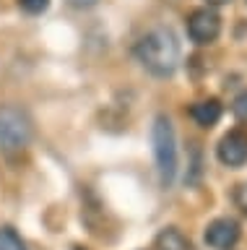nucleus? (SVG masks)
Wrapping results in <instances>:
<instances>
[{
    "instance_id": "1",
    "label": "nucleus",
    "mask_w": 247,
    "mask_h": 250,
    "mask_svg": "<svg viewBox=\"0 0 247 250\" xmlns=\"http://www.w3.org/2000/svg\"><path fill=\"white\" fill-rule=\"evenodd\" d=\"M138 62L153 76H172L180 65V44L169 29H153L135 44Z\"/></svg>"
},
{
    "instance_id": "2",
    "label": "nucleus",
    "mask_w": 247,
    "mask_h": 250,
    "mask_svg": "<svg viewBox=\"0 0 247 250\" xmlns=\"http://www.w3.org/2000/svg\"><path fill=\"white\" fill-rule=\"evenodd\" d=\"M151 141H153V156H156L161 185L169 188L174 175H177V141H174V128H172V123H169V117L159 115L156 120H153Z\"/></svg>"
},
{
    "instance_id": "3",
    "label": "nucleus",
    "mask_w": 247,
    "mask_h": 250,
    "mask_svg": "<svg viewBox=\"0 0 247 250\" xmlns=\"http://www.w3.org/2000/svg\"><path fill=\"white\" fill-rule=\"evenodd\" d=\"M32 133H34L32 120L21 107L13 104L0 107V146H3V151L8 154L24 151L32 144Z\"/></svg>"
},
{
    "instance_id": "4",
    "label": "nucleus",
    "mask_w": 247,
    "mask_h": 250,
    "mask_svg": "<svg viewBox=\"0 0 247 250\" xmlns=\"http://www.w3.org/2000/svg\"><path fill=\"white\" fill-rule=\"evenodd\" d=\"M221 31V19L211 8H198L188 16V34L195 44H211Z\"/></svg>"
},
{
    "instance_id": "5",
    "label": "nucleus",
    "mask_w": 247,
    "mask_h": 250,
    "mask_svg": "<svg viewBox=\"0 0 247 250\" xmlns=\"http://www.w3.org/2000/svg\"><path fill=\"white\" fill-rule=\"evenodd\" d=\"M216 154H219L221 164H227V167H242L247 162V133L239 130V128L229 130L227 136L219 141Z\"/></svg>"
},
{
    "instance_id": "6",
    "label": "nucleus",
    "mask_w": 247,
    "mask_h": 250,
    "mask_svg": "<svg viewBox=\"0 0 247 250\" xmlns=\"http://www.w3.org/2000/svg\"><path fill=\"white\" fill-rule=\"evenodd\" d=\"M239 240V224L234 219H216L206 227V245L213 250H231Z\"/></svg>"
},
{
    "instance_id": "7",
    "label": "nucleus",
    "mask_w": 247,
    "mask_h": 250,
    "mask_svg": "<svg viewBox=\"0 0 247 250\" xmlns=\"http://www.w3.org/2000/svg\"><path fill=\"white\" fill-rule=\"evenodd\" d=\"M221 102L219 99H203V102H195V104L190 107V117L195 120L200 128H213L216 123L221 120Z\"/></svg>"
},
{
    "instance_id": "8",
    "label": "nucleus",
    "mask_w": 247,
    "mask_h": 250,
    "mask_svg": "<svg viewBox=\"0 0 247 250\" xmlns=\"http://www.w3.org/2000/svg\"><path fill=\"white\" fill-rule=\"evenodd\" d=\"M156 250H190V240L177 227H167L156 234Z\"/></svg>"
},
{
    "instance_id": "9",
    "label": "nucleus",
    "mask_w": 247,
    "mask_h": 250,
    "mask_svg": "<svg viewBox=\"0 0 247 250\" xmlns=\"http://www.w3.org/2000/svg\"><path fill=\"white\" fill-rule=\"evenodd\" d=\"M0 250H26V245H24V240L19 237L16 229L3 227V229H0Z\"/></svg>"
},
{
    "instance_id": "10",
    "label": "nucleus",
    "mask_w": 247,
    "mask_h": 250,
    "mask_svg": "<svg viewBox=\"0 0 247 250\" xmlns=\"http://www.w3.org/2000/svg\"><path fill=\"white\" fill-rule=\"evenodd\" d=\"M19 5L24 8L26 13H42V11H47V5H50V0H19Z\"/></svg>"
},
{
    "instance_id": "11",
    "label": "nucleus",
    "mask_w": 247,
    "mask_h": 250,
    "mask_svg": "<svg viewBox=\"0 0 247 250\" xmlns=\"http://www.w3.org/2000/svg\"><path fill=\"white\" fill-rule=\"evenodd\" d=\"M231 109H234L237 120L247 123V91H242V94H239V97L234 99V104H231Z\"/></svg>"
},
{
    "instance_id": "12",
    "label": "nucleus",
    "mask_w": 247,
    "mask_h": 250,
    "mask_svg": "<svg viewBox=\"0 0 247 250\" xmlns=\"http://www.w3.org/2000/svg\"><path fill=\"white\" fill-rule=\"evenodd\" d=\"M234 203L247 214V183L237 185V190H234Z\"/></svg>"
},
{
    "instance_id": "13",
    "label": "nucleus",
    "mask_w": 247,
    "mask_h": 250,
    "mask_svg": "<svg viewBox=\"0 0 247 250\" xmlns=\"http://www.w3.org/2000/svg\"><path fill=\"white\" fill-rule=\"evenodd\" d=\"M68 3H71L73 8H91L96 0H68Z\"/></svg>"
},
{
    "instance_id": "14",
    "label": "nucleus",
    "mask_w": 247,
    "mask_h": 250,
    "mask_svg": "<svg viewBox=\"0 0 247 250\" xmlns=\"http://www.w3.org/2000/svg\"><path fill=\"white\" fill-rule=\"evenodd\" d=\"M211 5H224V3H229V0H208Z\"/></svg>"
},
{
    "instance_id": "15",
    "label": "nucleus",
    "mask_w": 247,
    "mask_h": 250,
    "mask_svg": "<svg viewBox=\"0 0 247 250\" xmlns=\"http://www.w3.org/2000/svg\"><path fill=\"white\" fill-rule=\"evenodd\" d=\"M76 250H83V248H76Z\"/></svg>"
}]
</instances>
